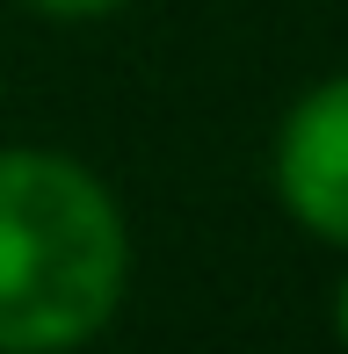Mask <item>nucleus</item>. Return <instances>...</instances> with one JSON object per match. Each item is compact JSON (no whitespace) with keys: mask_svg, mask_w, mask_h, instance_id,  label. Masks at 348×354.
<instances>
[{"mask_svg":"<svg viewBox=\"0 0 348 354\" xmlns=\"http://www.w3.org/2000/svg\"><path fill=\"white\" fill-rule=\"evenodd\" d=\"M131 282L123 210L58 152H0V354H66Z\"/></svg>","mask_w":348,"mask_h":354,"instance_id":"nucleus-1","label":"nucleus"},{"mask_svg":"<svg viewBox=\"0 0 348 354\" xmlns=\"http://www.w3.org/2000/svg\"><path fill=\"white\" fill-rule=\"evenodd\" d=\"M276 196L305 232L348 246V73L320 80L276 131Z\"/></svg>","mask_w":348,"mask_h":354,"instance_id":"nucleus-2","label":"nucleus"},{"mask_svg":"<svg viewBox=\"0 0 348 354\" xmlns=\"http://www.w3.org/2000/svg\"><path fill=\"white\" fill-rule=\"evenodd\" d=\"M37 15H51V22H94V15H116L131 8V0H29Z\"/></svg>","mask_w":348,"mask_h":354,"instance_id":"nucleus-3","label":"nucleus"},{"mask_svg":"<svg viewBox=\"0 0 348 354\" xmlns=\"http://www.w3.org/2000/svg\"><path fill=\"white\" fill-rule=\"evenodd\" d=\"M334 333H341V347H348V275H341V297H334Z\"/></svg>","mask_w":348,"mask_h":354,"instance_id":"nucleus-4","label":"nucleus"}]
</instances>
